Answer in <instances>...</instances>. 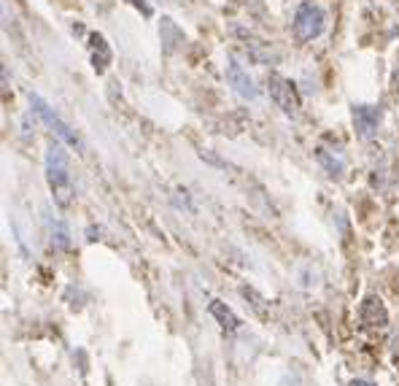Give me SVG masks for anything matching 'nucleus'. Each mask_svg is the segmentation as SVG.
Segmentation results:
<instances>
[{
	"label": "nucleus",
	"instance_id": "f257e3e1",
	"mask_svg": "<svg viewBox=\"0 0 399 386\" xmlns=\"http://www.w3.org/2000/svg\"><path fill=\"white\" fill-rule=\"evenodd\" d=\"M47 179L49 186L54 192V200L57 205H68L70 203V173H68V157H65V149H62L60 140H51L47 149Z\"/></svg>",
	"mask_w": 399,
	"mask_h": 386
},
{
	"label": "nucleus",
	"instance_id": "1a4fd4ad",
	"mask_svg": "<svg viewBox=\"0 0 399 386\" xmlns=\"http://www.w3.org/2000/svg\"><path fill=\"white\" fill-rule=\"evenodd\" d=\"M90 49H92V68L97 73H103L108 65H111V49H108L106 38L100 32H94L90 38Z\"/></svg>",
	"mask_w": 399,
	"mask_h": 386
},
{
	"label": "nucleus",
	"instance_id": "f8f14e48",
	"mask_svg": "<svg viewBox=\"0 0 399 386\" xmlns=\"http://www.w3.org/2000/svg\"><path fill=\"white\" fill-rule=\"evenodd\" d=\"M211 316H214V319H219V325L224 327V330H230V332H235V330H238V325H240V322H238V316H235V313H232V310L227 308L224 303H219V300H214V303H211Z\"/></svg>",
	"mask_w": 399,
	"mask_h": 386
},
{
	"label": "nucleus",
	"instance_id": "9d476101",
	"mask_svg": "<svg viewBox=\"0 0 399 386\" xmlns=\"http://www.w3.org/2000/svg\"><path fill=\"white\" fill-rule=\"evenodd\" d=\"M243 49H246L248 57H251L254 62H259V65H276V62H278L276 52L267 47L264 41H257V38H246Z\"/></svg>",
	"mask_w": 399,
	"mask_h": 386
},
{
	"label": "nucleus",
	"instance_id": "39448f33",
	"mask_svg": "<svg viewBox=\"0 0 399 386\" xmlns=\"http://www.w3.org/2000/svg\"><path fill=\"white\" fill-rule=\"evenodd\" d=\"M227 81L232 84V90L240 95L243 100H257L259 97V90H257V81L248 76V71L240 65V62L232 60L227 65Z\"/></svg>",
	"mask_w": 399,
	"mask_h": 386
},
{
	"label": "nucleus",
	"instance_id": "20e7f679",
	"mask_svg": "<svg viewBox=\"0 0 399 386\" xmlns=\"http://www.w3.org/2000/svg\"><path fill=\"white\" fill-rule=\"evenodd\" d=\"M30 106H32V111H35V114H38V116H41V119H44L49 127H51V133H54L57 138L65 140V143H70V146H76L78 152L84 149V146H81V138H78V135L73 133V130H70V127H68V124L62 122V119L57 116V114H54V111L49 109L47 103H44V97H38V95H30Z\"/></svg>",
	"mask_w": 399,
	"mask_h": 386
},
{
	"label": "nucleus",
	"instance_id": "f03ea898",
	"mask_svg": "<svg viewBox=\"0 0 399 386\" xmlns=\"http://www.w3.org/2000/svg\"><path fill=\"white\" fill-rule=\"evenodd\" d=\"M324 28H326V11L321 6L302 3L297 8V14H294V35H297V41H302V44L316 41L324 32Z\"/></svg>",
	"mask_w": 399,
	"mask_h": 386
},
{
	"label": "nucleus",
	"instance_id": "dca6fc26",
	"mask_svg": "<svg viewBox=\"0 0 399 386\" xmlns=\"http://www.w3.org/2000/svg\"><path fill=\"white\" fill-rule=\"evenodd\" d=\"M351 386H375V384H369V381H362V378H359V381H353Z\"/></svg>",
	"mask_w": 399,
	"mask_h": 386
},
{
	"label": "nucleus",
	"instance_id": "0eeeda50",
	"mask_svg": "<svg viewBox=\"0 0 399 386\" xmlns=\"http://www.w3.org/2000/svg\"><path fill=\"white\" fill-rule=\"evenodd\" d=\"M159 38H162L165 54H173L176 49L184 44V32L178 30V25L170 16H162V22H159Z\"/></svg>",
	"mask_w": 399,
	"mask_h": 386
},
{
	"label": "nucleus",
	"instance_id": "9b49d317",
	"mask_svg": "<svg viewBox=\"0 0 399 386\" xmlns=\"http://www.w3.org/2000/svg\"><path fill=\"white\" fill-rule=\"evenodd\" d=\"M319 162L324 165V170L329 173V176H343V170H345V159L338 155V152H332V149H326V146H319Z\"/></svg>",
	"mask_w": 399,
	"mask_h": 386
},
{
	"label": "nucleus",
	"instance_id": "7ed1b4c3",
	"mask_svg": "<svg viewBox=\"0 0 399 386\" xmlns=\"http://www.w3.org/2000/svg\"><path fill=\"white\" fill-rule=\"evenodd\" d=\"M267 90H270V97L278 109L283 111L286 116H294L300 111V95L294 90V84L289 78L278 76V73H270L267 78Z\"/></svg>",
	"mask_w": 399,
	"mask_h": 386
},
{
	"label": "nucleus",
	"instance_id": "4468645a",
	"mask_svg": "<svg viewBox=\"0 0 399 386\" xmlns=\"http://www.w3.org/2000/svg\"><path fill=\"white\" fill-rule=\"evenodd\" d=\"M243 294H246V297H251V300H254V308L259 310V313H264V300H262L259 294L254 292V289H243Z\"/></svg>",
	"mask_w": 399,
	"mask_h": 386
},
{
	"label": "nucleus",
	"instance_id": "423d86ee",
	"mask_svg": "<svg viewBox=\"0 0 399 386\" xmlns=\"http://www.w3.org/2000/svg\"><path fill=\"white\" fill-rule=\"evenodd\" d=\"M353 124H356V133L364 140L372 138L381 124V109L378 106H353Z\"/></svg>",
	"mask_w": 399,
	"mask_h": 386
},
{
	"label": "nucleus",
	"instance_id": "ddd939ff",
	"mask_svg": "<svg viewBox=\"0 0 399 386\" xmlns=\"http://www.w3.org/2000/svg\"><path fill=\"white\" fill-rule=\"evenodd\" d=\"M51 243H54V246H60V248L68 246V232H65L62 224H54V227H51Z\"/></svg>",
	"mask_w": 399,
	"mask_h": 386
},
{
	"label": "nucleus",
	"instance_id": "f3484780",
	"mask_svg": "<svg viewBox=\"0 0 399 386\" xmlns=\"http://www.w3.org/2000/svg\"><path fill=\"white\" fill-rule=\"evenodd\" d=\"M394 84H397V90H399V62H397V71H394Z\"/></svg>",
	"mask_w": 399,
	"mask_h": 386
},
{
	"label": "nucleus",
	"instance_id": "2eb2a0df",
	"mask_svg": "<svg viewBox=\"0 0 399 386\" xmlns=\"http://www.w3.org/2000/svg\"><path fill=\"white\" fill-rule=\"evenodd\" d=\"M130 3H133L135 8H140V14L143 16H152V6H149L146 0H130Z\"/></svg>",
	"mask_w": 399,
	"mask_h": 386
},
{
	"label": "nucleus",
	"instance_id": "6e6552de",
	"mask_svg": "<svg viewBox=\"0 0 399 386\" xmlns=\"http://www.w3.org/2000/svg\"><path fill=\"white\" fill-rule=\"evenodd\" d=\"M362 322L369 325V327H386L388 325V313H386L383 303H381V300H375V297L364 300V306H362Z\"/></svg>",
	"mask_w": 399,
	"mask_h": 386
}]
</instances>
